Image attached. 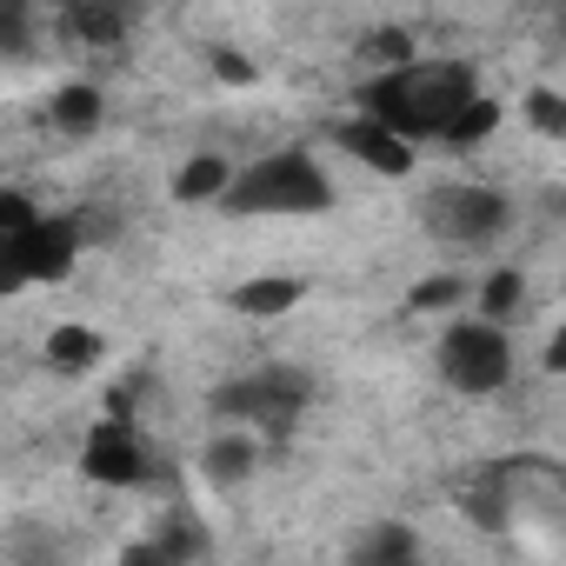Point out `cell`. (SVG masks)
I'll return each instance as SVG.
<instances>
[{
	"mask_svg": "<svg viewBox=\"0 0 566 566\" xmlns=\"http://www.w3.org/2000/svg\"><path fill=\"white\" fill-rule=\"evenodd\" d=\"M473 74L460 61H413L400 74H380L360 87V114L380 120L400 140H447V127L460 120V107L473 101Z\"/></svg>",
	"mask_w": 566,
	"mask_h": 566,
	"instance_id": "cell-1",
	"label": "cell"
},
{
	"mask_svg": "<svg viewBox=\"0 0 566 566\" xmlns=\"http://www.w3.org/2000/svg\"><path fill=\"white\" fill-rule=\"evenodd\" d=\"M227 213H327L334 207V180L321 174V160L307 154V147H287V154H266V160H253L240 180H233V193L220 200Z\"/></svg>",
	"mask_w": 566,
	"mask_h": 566,
	"instance_id": "cell-2",
	"label": "cell"
},
{
	"mask_svg": "<svg viewBox=\"0 0 566 566\" xmlns=\"http://www.w3.org/2000/svg\"><path fill=\"white\" fill-rule=\"evenodd\" d=\"M314 400V380L301 367H260V374H240L227 387H213V413L220 420H247V427H266L273 440L294 433V420L307 413Z\"/></svg>",
	"mask_w": 566,
	"mask_h": 566,
	"instance_id": "cell-3",
	"label": "cell"
},
{
	"mask_svg": "<svg viewBox=\"0 0 566 566\" xmlns=\"http://www.w3.org/2000/svg\"><path fill=\"white\" fill-rule=\"evenodd\" d=\"M433 367H440V380L453 387V394H500L506 387V374H513V347H506V334L493 327V321H453L447 334H440V354H433Z\"/></svg>",
	"mask_w": 566,
	"mask_h": 566,
	"instance_id": "cell-4",
	"label": "cell"
},
{
	"mask_svg": "<svg viewBox=\"0 0 566 566\" xmlns=\"http://www.w3.org/2000/svg\"><path fill=\"white\" fill-rule=\"evenodd\" d=\"M420 213H427V227H433L440 240H453V247H486V240H500L506 220H513L506 193H500V187H480V180L433 187Z\"/></svg>",
	"mask_w": 566,
	"mask_h": 566,
	"instance_id": "cell-5",
	"label": "cell"
},
{
	"mask_svg": "<svg viewBox=\"0 0 566 566\" xmlns=\"http://www.w3.org/2000/svg\"><path fill=\"white\" fill-rule=\"evenodd\" d=\"M81 220L74 213H48L41 227L28 233H8L0 240V266H8V287H28V280H67L74 260H81Z\"/></svg>",
	"mask_w": 566,
	"mask_h": 566,
	"instance_id": "cell-6",
	"label": "cell"
},
{
	"mask_svg": "<svg viewBox=\"0 0 566 566\" xmlns=\"http://www.w3.org/2000/svg\"><path fill=\"white\" fill-rule=\"evenodd\" d=\"M81 473H87L94 486H160V480H167V467H154V453H147V440L134 433L127 413H107V420L87 433Z\"/></svg>",
	"mask_w": 566,
	"mask_h": 566,
	"instance_id": "cell-7",
	"label": "cell"
},
{
	"mask_svg": "<svg viewBox=\"0 0 566 566\" xmlns=\"http://www.w3.org/2000/svg\"><path fill=\"white\" fill-rule=\"evenodd\" d=\"M340 147H347L360 167H374V174H394V180H400V174H413V140L387 134V127H380V120H367V114L340 127Z\"/></svg>",
	"mask_w": 566,
	"mask_h": 566,
	"instance_id": "cell-8",
	"label": "cell"
},
{
	"mask_svg": "<svg viewBox=\"0 0 566 566\" xmlns=\"http://www.w3.org/2000/svg\"><path fill=\"white\" fill-rule=\"evenodd\" d=\"M347 566H420V539H413V526L380 520V526H367L354 539V559Z\"/></svg>",
	"mask_w": 566,
	"mask_h": 566,
	"instance_id": "cell-9",
	"label": "cell"
},
{
	"mask_svg": "<svg viewBox=\"0 0 566 566\" xmlns=\"http://www.w3.org/2000/svg\"><path fill=\"white\" fill-rule=\"evenodd\" d=\"M301 294H307L301 280H273V273H260V280H240V287L227 294V307L247 314V321H273V314H287Z\"/></svg>",
	"mask_w": 566,
	"mask_h": 566,
	"instance_id": "cell-10",
	"label": "cell"
},
{
	"mask_svg": "<svg viewBox=\"0 0 566 566\" xmlns=\"http://www.w3.org/2000/svg\"><path fill=\"white\" fill-rule=\"evenodd\" d=\"M48 120L61 127V134H94L101 120H107V101H101V87H87V81H74V87H61L54 101H48Z\"/></svg>",
	"mask_w": 566,
	"mask_h": 566,
	"instance_id": "cell-11",
	"label": "cell"
},
{
	"mask_svg": "<svg viewBox=\"0 0 566 566\" xmlns=\"http://www.w3.org/2000/svg\"><path fill=\"white\" fill-rule=\"evenodd\" d=\"M233 193V167L220 160V154H193L180 174H174V200H187V207H200V200H227Z\"/></svg>",
	"mask_w": 566,
	"mask_h": 566,
	"instance_id": "cell-12",
	"label": "cell"
},
{
	"mask_svg": "<svg viewBox=\"0 0 566 566\" xmlns=\"http://www.w3.org/2000/svg\"><path fill=\"white\" fill-rule=\"evenodd\" d=\"M107 360V340L94 327H54L48 334V367L54 374H94Z\"/></svg>",
	"mask_w": 566,
	"mask_h": 566,
	"instance_id": "cell-13",
	"label": "cell"
},
{
	"mask_svg": "<svg viewBox=\"0 0 566 566\" xmlns=\"http://www.w3.org/2000/svg\"><path fill=\"white\" fill-rule=\"evenodd\" d=\"M253 460H260V447H253L247 433H220V440H207V453H200V467H207L213 486H240V480L253 473Z\"/></svg>",
	"mask_w": 566,
	"mask_h": 566,
	"instance_id": "cell-14",
	"label": "cell"
},
{
	"mask_svg": "<svg viewBox=\"0 0 566 566\" xmlns=\"http://www.w3.org/2000/svg\"><path fill=\"white\" fill-rule=\"evenodd\" d=\"M61 21H67V34H81V41H94V48H114V41L127 34V14L94 8V0H74V8H67Z\"/></svg>",
	"mask_w": 566,
	"mask_h": 566,
	"instance_id": "cell-15",
	"label": "cell"
},
{
	"mask_svg": "<svg viewBox=\"0 0 566 566\" xmlns=\"http://www.w3.org/2000/svg\"><path fill=\"white\" fill-rule=\"evenodd\" d=\"M360 61H374L380 74H400V67H413V34L407 28H374V34H360Z\"/></svg>",
	"mask_w": 566,
	"mask_h": 566,
	"instance_id": "cell-16",
	"label": "cell"
},
{
	"mask_svg": "<svg viewBox=\"0 0 566 566\" xmlns=\"http://www.w3.org/2000/svg\"><path fill=\"white\" fill-rule=\"evenodd\" d=\"M500 127V101L493 94H473L467 107H460V120L447 127V147H473V140H486Z\"/></svg>",
	"mask_w": 566,
	"mask_h": 566,
	"instance_id": "cell-17",
	"label": "cell"
},
{
	"mask_svg": "<svg viewBox=\"0 0 566 566\" xmlns=\"http://www.w3.org/2000/svg\"><path fill=\"white\" fill-rule=\"evenodd\" d=\"M154 539H160V553H174L180 566L207 553V533H200V520H193V513H167V520L154 526Z\"/></svg>",
	"mask_w": 566,
	"mask_h": 566,
	"instance_id": "cell-18",
	"label": "cell"
},
{
	"mask_svg": "<svg viewBox=\"0 0 566 566\" xmlns=\"http://www.w3.org/2000/svg\"><path fill=\"white\" fill-rule=\"evenodd\" d=\"M520 114H526V127H533V134H546V140H566V94H553V87H526Z\"/></svg>",
	"mask_w": 566,
	"mask_h": 566,
	"instance_id": "cell-19",
	"label": "cell"
},
{
	"mask_svg": "<svg viewBox=\"0 0 566 566\" xmlns=\"http://www.w3.org/2000/svg\"><path fill=\"white\" fill-rule=\"evenodd\" d=\"M520 294H526V287H520V273H513V266H500L486 287H480V321H493V327H500V321L520 307Z\"/></svg>",
	"mask_w": 566,
	"mask_h": 566,
	"instance_id": "cell-20",
	"label": "cell"
},
{
	"mask_svg": "<svg viewBox=\"0 0 566 566\" xmlns=\"http://www.w3.org/2000/svg\"><path fill=\"white\" fill-rule=\"evenodd\" d=\"M467 287H460V280L453 273H440V280H420V287L407 294V314H440V307H453Z\"/></svg>",
	"mask_w": 566,
	"mask_h": 566,
	"instance_id": "cell-21",
	"label": "cell"
},
{
	"mask_svg": "<svg viewBox=\"0 0 566 566\" xmlns=\"http://www.w3.org/2000/svg\"><path fill=\"white\" fill-rule=\"evenodd\" d=\"M48 213L21 193V187H8V193H0V240H8V233H28V227H41Z\"/></svg>",
	"mask_w": 566,
	"mask_h": 566,
	"instance_id": "cell-22",
	"label": "cell"
},
{
	"mask_svg": "<svg viewBox=\"0 0 566 566\" xmlns=\"http://www.w3.org/2000/svg\"><path fill=\"white\" fill-rule=\"evenodd\" d=\"M120 566H180L174 553H160V539H134L127 553H120Z\"/></svg>",
	"mask_w": 566,
	"mask_h": 566,
	"instance_id": "cell-23",
	"label": "cell"
},
{
	"mask_svg": "<svg viewBox=\"0 0 566 566\" xmlns=\"http://www.w3.org/2000/svg\"><path fill=\"white\" fill-rule=\"evenodd\" d=\"M213 74H220V81H233V87H247V81H253V67H247L233 48H213Z\"/></svg>",
	"mask_w": 566,
	"mask_h": 566,
	"instance_id": "cell-24",
	"label": "cell"
},
{
	"mask_svg": "<svg viewBox=\"0 0 566 566\" xmlns=\"http://www.w3.org/2000/svg\"><path fill=\"white\" fill-rule=\"evenodd\" d=\"M546 374H566V321H559V334H553V347H546Z\"/></svg>",
	"mask_w": 566,
	"mask_h": 566,
	"instance_id": "cell-25",
	"label": "cell"
}]
</instances>
